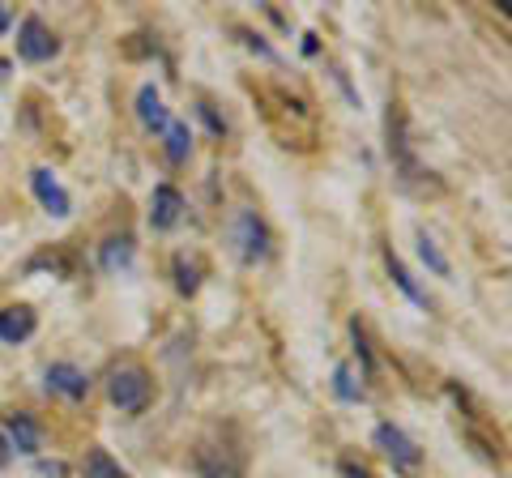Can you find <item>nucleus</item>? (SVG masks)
<instances>
[{"instance_id": "obj_18", "label": "nucleus", "mask_w": 512, "mask_h": 478, "mask_svg": "<svg viewBox=\"0 0 512 478\" xmlns=\"http://www.w3.org/2000/svg\"><path fill=\"white\" fill-rule=\"evenodd\" d=\"M333 393H338V402H363V385L355 380V368H350V363H338V368H333Z\"/></svg>"}, {"instance_id": "obj_10", "label": "nucleus", "mask_w": 512, "mask_h": 478, "mask_svg": "<svg viewBox=\"0 0 512 478\" xmlns=\"http://www.w3.org/2000/svg\"><path fill=\"white\" fill-rule=\"evenodd\" d=\"M137 120H141V129L146 133H158L163 137L167 133V124H171V111H167V103H163V94H158V86L154 82H146L137 90Z\"/></svg>"}, {"instance_id": "obj_26", "label": "nucleus", "mask_w": 512, "mask_h": 478, "mask_svg": "<svg viewBox=\"0 0 512 478\" xmlns=\"http://www.w3.org/2000/svg\"><path fill=\"white\" fill-rule=\"evenodd\" d=\"M39 474H47V478H64V466H39Z\"/></svg>"}, {"instance_id": "obj_15", "label": "nucleus", "mask_w": 512, "mask_h": 478, "mask_svg": "<svg viewBox=\"0 0 512 478\" xmlns=\"http://www.w3.org/2000/svg\"><path fill=\"white\" fill-rule=\"evenodd\" d=\"M384 265H389V278L397 282V291H402V295L410 299V304H419V308H431V304H427V291H419V282L410 278V269H406L402 261H397L393 252H384Z\"/></svg>"}, {"instance_id": "obj_17", "label": "nucleus", "mask_w": 512, "mask_h": 478, "mask_svg": "<svg viewBox=\"0 0 512 478\" xmlns=\"http://www.w3.org/2000/svg\"><path fill=\"white\" fill-rule=\"evenodd\" d=\"M419 257H423V265H427L436 278H453V265H448V257L440 252V244H436V239H431L427 231H419Z\"/></svg>"}, {"instance_id": "obj_20", "label": "nucleus", "mask_w": 512, "mask_h": 478, "mask_svg": "<svg viewBox=\"0 0 512 478\" xmlns=\"http://www.w3.org/2000/svg\"><path fill=\"white\" fill-rule=\"evenodd\" d=\"M350 342H355V355L363 363V376H376V355H372V342H367V333L359 321H350Z\"/></svg>"}, {"instance_id": "obj_11", "label": "nucleus", "mask_w": 512, "mask_h": 478, "mask_svg": "<svg viewBox=\"0 0 512 478\" xmlns=\"http://www.w3.org/2000/svg\"><path fill=\"white\" fill-rule=\"evenodd\" d=\"M197 474L201 478H244V461H239L231 449L201 444V449H197Z\"/></svg>"}, {"instance_id": "obj_24", "label": "nucleus", "mask_w": 512, "mask_h": 478, "mask_svg": "<svg viewBox=\"0 0 512 478\" xmlns=\"http://www.w3.org/2000/svg\"><path fill=\"white\" fill-rule=\"evenodd\" d=\"M13 461V449H9V440H5V432H0V470H5Z\"/></svg>"}, {"instance_id": "obj_13", "label": "nucleus", "mask_w": 512, "mask_h": 478, "mask_svg": "<svg viewBox=\"0 0 512 478\" xmlns=\"http://www.w3.org/2000/svg\"><path fill=\"white\" fill-rule=\"evenodd\" d=\"M35 329H39V321H35V312H30L26 304H18V308H0V342L18 346V342H26Z\"/></svg>"}, {"instance_id": "obj_7", "label": "nucleus", "mask_w": 512, "mask_h": 478, "mask_svg": "<svg viewBox=\"0 0 512 478\" xmlns=\"http://www.w3.org/2000/svg\"><path fill=\"white\" fill-rule=\"evenodd\" d=\"M30 188H35V201H39L52 218H69V214H73V197L64 193V184H60L47 167H35V171H30Z\"/></svg>"}, {"instance_id": "obj_9", "label": "nucleus", "mask_w": 512, "mask_h": 478, "mask_svg": "<svg viewBox=\"0 0 512 478\" xmlns=\"http://www.w3.org/2000/svg\"><path fill=\"white\" fill-rule=\"evenodd\" d=\"M47 389L69 397V402H86L90 376H86V368H77V363H52V368H47Z\"/></svg>"}, {"instance_id": "obj_4", "label": "nucleus", "mask_w": 512, "mask_h": 478, "mask_svg": "<svg viewBox=\"0 0 512 478\" xmlns=\"http://www.w3.org/2000/svg\"><path fill=\"white\" fill-rule=\"evenodd\" d=\"M389 158H393V167L397 175H402V184H414V180H423V167H419V158H414L410 150V133H406V111L402 103H393L389 107Z\"/></svg>"}, {"instance_id": "obj_25", "label": "nucleus", "mask_w": 512, "mask_h": 478, "mask_svg": "<svg viewBox=\"0 0 512 478\" xmlns=\"http://www.w3.org/2000/svg\"><path fill=\"white\" fill-rule=\"evenodd\" d=\"M320 52V43H316V35H303V56H316Z\"/></svg>"}, {"instance_id": "obj_19", "label": "nucleus", "mask_w": 512, "mask_h": 478, "mask_svg": "<svg viewBox=\"0 0 512 478\" xmlns=\"http://www.w3.org/2000/svg\"><path fill=\"white\" fill-rule=\"evenodd\" d=\"M175 291L180 295H197L201 291V269H197V261H188L184 252L175 257Z\"/></svg>"}, {"instance_id": "obj_1", "label": "nucleus", "mask_w": 512, "mask_h": 478, "mask_svg": "<svg viewBox=\"0 0 512 478\" xmlns=\"http://www.w3.org/2000/svg\"><path fill=\"white\" fill-rule=\"evenodd\" d=\"M227 244L235 252V261L244 265V269H256V265H265L269 257H274V235H269L265 227V218L248 210V205H239V210L231 214L227 222Z\"/></svg>"}, {"instance_id": "obj_16", "label": "nucleus", "mask_w": 512, "mask_h": 478, "mask_svg": "<svg viewBox=\"0 0 512 478\" xmlns=\"http://www.w3.org/2000/svg\"><path fill=\"white\" fill-rule=\"evenodd\" d=\"M82 478H133V474H128L107 449H90L86 466H82Z\"/></svg>"}, {"instance_id": "obj_14", "label": "nucleus", "mask_w": 512, "mask_h": 478, "mask_svg": "<svg viewBox=\"0 0 512 478\" xmlns=\"http://www.w3.org/2000/svg\"><path fill=\"white\" fill-rule=\"evenodd\" d=\"M163 154H167L171 167H184V163H188V154H192V129H188L184 120H171V124H167V133H163Z\"/></svg>"}, {"instance_id": "obj_21", "label": "nucleus", "mask_w": 512, "mask_h": 478, "mask_svg": "<svg viewBox=\"0 0 512 478\" xmlns=\"http://www.w3.org/2000/svg\"><path fill=\"white\" fill-rule=\"evenodd\" d=\"M235 35H239V43H244L248 52H256L261 60H269V65H278V60H282V56L274 52V47L265 43V35H256V30H248V26H235Z\"/></svg>"}, {"instance_id": "obj_8", "label": "nucleus", "mask_w": 512, "mask_h": 478, "mask_svg": "<svg viewBox=\"0 0 512 478\" xmlns=\"http://www.w3.org/2000/svg\"><path fill=\"white\" fill-rule=\"evenodd\" d=\"M184 210H188V201L175 184H158L150 193V227L154 231H171L175 222L184 218Z\"/></svg>"}, {"instance_id": "obj_23", "label": "nucleus", "mask_w": 512, "mask_h": 478, "mask_svg": "<svg viewBox=\"0 0 512 478\" xmlns=\"http://www.w3.org/2000/svg\"><path fill=\"white\" fill-rule=\"evenodd\" d=\"M342 478H372V470H363V466H355V461H342Z\"/></svg>"}, {"instance_id": "obj_2", "label": "nucleus", "mask_w": 512, "mask_h": 478, "mask_svg": "<svg viewBox=\"0 0 512 478\" xmlns=\"http://www.w3.org/2000/svg\"><path fill=\"white\" fill-rule=\"evenodd\" d=\"M107 402L120 414H141L154 402V380L141 363H116L107 372Z\"/></svg>"}, {"instance_id": "obj_6", "label": "nucleus", "mask_w": 512, "mask_h": 478, "mask_svg": "<svg viewBox=\"0 0 512 478\" xmlns=\"http://www.w3.org/2000/svg\"><path fill=\"white\" fill-rule=\"evenodd\" d=\"M5 440H9L13 453L39 457V449H43V427H39V419L30 410H9L5 414Z\"/></svg>"}, {"instance_id": "obj_27", "label": "nucleus", "mask_w": 512, "mask_h": 478, "mask_svg": "<svg viewBox=\"0 0 512 478\" xmlns=\"http://www.w3.org/2000/svg\"><path fill=\"white\" fill-rule=\"evenodd\" d=\"M9 22H13V18H9V9L0 5V35H5V30H9Z\"/></svg>"}, {"instance_id": "obj_22", "label": "nucleus", "mask_w": 512, "mask_h": 478, "mask_svg": "<svg viewBox=\"0 0 512 478\" xmlns=\"http://www.w3.org/2000/svg\"><path fill=\"white\" fill-rule=\"evenodd\" d=\"M197 116L205 120V129H210L214 137H227V120H222V116H218V111H214L210 103H197Z\"/></svg>"}, {"instance_id": "obj_3", "label": "nucleus", "mask_w": 512, "mask_h": 478, "mask_svg": "<svg viewBox=\"0 0 512 478\" xmlns=\"http://www.w3.org/2000/svg\"><path fill=\"white\" fill-rule=\"evenodd\" d=\"M372 444H376L384 457H389V466H393L397 474H419V470H423V449H419V444H414L397 423H376Z\"/></svg>"}, {"instance_id": "obj_5", "label": "nucleus", "mask_w": 512, "mask_h": 478, "mask_svg": "<svg viewBox=\"0 0 512 478\" xmlns=\"http://www.w3.org/2000/svg\"><path fill=\"white\" fill-rule=\"evenodd\" d=\"M60 52V39H56V30L47 26L43 18H22V26H18V56L22 60H30V65H43V60H52Z\"/></svg>"}, {"instance_id": "obj_28", "label": "nucleus", "mask_w": 512, "mask_h": 478, "mask_svg": "<svg viewBox=\"0 0 512 478\" xmlns=\"http://www.w3.org/2000/svg\"><path fill=\"white\" fill-rule=\"evenodd\" d=\"M9 69H13V65H9V60H5V56H0V86H5V77H9Z\"/></svg>"}, {"instance_id": "obj_12", "label": "nucleus", "mask_w": 512, "mask_h": 478, "mask_svg": "<svg viewBox=\"0 0 512 478\" xmlns=\"http://www.w3.org/2000/svg\"><path fill=\"white\" fill-rule=\"evenodd\" d=\"M133 257H137L133 235H111L99 244V269L103 274H124V269H133Z\"/></svg>"}]
</instances>
